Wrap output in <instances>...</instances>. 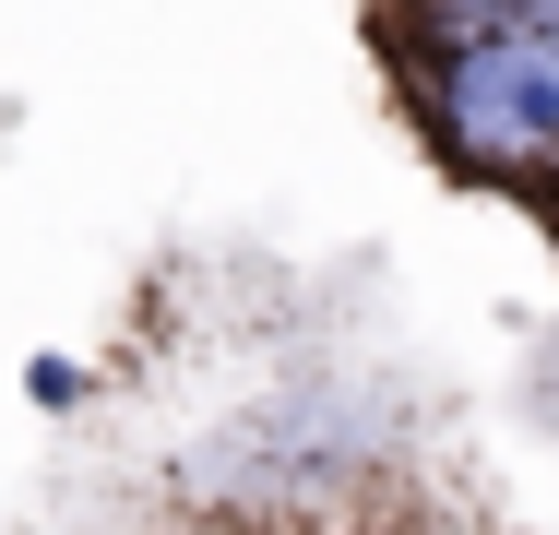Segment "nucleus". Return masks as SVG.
Here are the masks:
<instances>
[{"label": "nucleus", "mask_w": 559, "mask_h": 535, "mask_svg": "<svg viewBox=\"0 0 559 535\" xmlns=\"http://www.w3.org/2000/svg\"><path fill=\"white\" fill-rule=\"evenodd\" d=\"M488 512L381 310L262 262H215L119 357L108 440L60 476V535H500Z\"/></svg>", "instance_id": "obj_1"}, {"label": "nucleus", "mask_w": 559, "mask_h": 535, "mask_svg": "<svg viewBox=\"0 0 559 535\" xmlns=\"http://www.w3.org/2000/svg\"><path fill=\"white\" fill-rule=\"evenodd\" d=\"M357 48L452 191L559 250V0H357Z\"/></svg>", "instance_id": "obj_2"}]
</instances>
